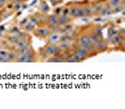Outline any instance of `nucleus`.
<instances>
[{"label": "nucleus", "mask_w": 125, "mask_h": 109, "mask_svg": "<svg viewBox=\"0 0 125 109\" xmlns=\"http://www.w3.org/2000/svg\"><path fill=\"white\" fill-rule=\"evenodd\" d=\"M78 46L79 47H83V48H88L89 51H91L94 48V45L90 42L88 36H83L80 37V39L78 40Z\"/></svg>", "instance_id": "f257e3e1"}, {"label": "nucleus", "mask_w": 125, "mask_h": 109, "mask_svg": "<svg viewBox=\"0 0 125 109\" xmlns=\"http://www.w3.org/2000/svg\"><path fill=\"white\" fill-rule=\"evenodd\" d=\"M88 52H89V50H88V48H83V47H79V48L75 50L73 56H74L75 59L77 60V62H81L82 60L86 59V57L88 56Z\"/></svg>", "instance_id": "f03ea898"}, {"label": "nucleus", "mask_w": 125, "mask_h": 109, "mask_svg": "<svg viewBox=\"0 0 125 109\" xmlns=\"http://www.w3.org/2000/svg\"><path fill=\"white\" fill-rule=\"evenodd\" d=\"M61 40V35L60 33L57 32H54L51 35H49V43L50 44H56Z\"/></svg>", "instance_id": "7ed1b4c3"}, {"label": "nucleus", "mask_w": 125, "mask_h": 109, "mask_svg": "<svg viewBox=\"0 0 125 109\" xmlns=\"http://www.w3.org/2000/svg\"><path fill=\"white\" fill-rule=\"evenodd\" d=\"M54 45H55V44H49V45H47V46L42 49L44 52V55H45L46 57H48V56H53V55H54Z\"/></svg>", "instance_id": "20e7f679"}, {"label": "nucleus", "mask_w": 125, "mask_h": 109, "mask_svg": "<svg viewBox=\"0 0 125 109\" xmlns=\"http://www.w3.org/2000/svg\"><path fill=\"white\" fill-rule=\"evenodd\" d=\"M94 48H96L98 50H100V51H103V50H105L107 48V45H106V43L101 38L100 40L96 43V45L94 46Z\"/></svg>", "instance_id": "39448f33"}, {"label": "nucleus", "mask_w": 125, "mask_h": 109, "mask_svg": "<svg viewBox=\"0 0 125 109\" xmlns=\"http://www.w3.org/2000/svg\"><path fill=\"white\" fill-rule=\"evenodd\" d=\"M79 9H80V7L77 6H73L70 8L69 11V15L73 18H77L78 17V12H79Z\"/></svg>", "instance_id": "423d86ee"}, {"label": "nucleus", "mask_w": 125, "mask_h": 109, "mask_svg": "<svg viewBox=\"0 0 125 109\" xmlns=\"http://www.w3.org/2000/svg\"><path fill=\"white\" fill-rule=\"evenodd\" d=\"M112 13H113L112 8L109 6V4L106 5L105 7H103V8H102V10L100 12V14L103 15V16H107V15H110Z\"/></svg>", "instance_id": "0eeeda50"}, {"label": "nucleus", "mask_w": 125, "mask_h": 109, "mask_svg": "<svg viewBox=\"0 0 125 109\" xmlns=\"http://www.w3.org/2000/svg\"><path fill=\"white\" fill-rule=\"evenodd\" d=\"M47 22H48V23L51 24V25H56L57 24V22H58V17H57V15L56 14H52L50 15L48 19H47Z\"/></svg>", "instance_id": "6e6552de"}, {"label": "nucleus", "mask_w": 125, "mask_h": 109, "mask_svg": "<svg viewBox=\"0 0 125 109\" xmlns=\"http://www.w3.org/2000/svg\"><path fill=\"white\" fill-rule=\"evenodd\" d=\"M83 12H84V16H90L92 14V8L90 5H85L81 8Z\"/></svg>", "instance_id": "1a4fd4ad"}, {"label": "nucleus", "mask_w": 125, "mask_h": 109, "mask_svg": "<svg viewBox=\"0 0 125 109\" xmlns=\"http://www.w3.org/2000/svg\"><path fill=\"white\" fill-rule=\"evenodd\" d=\"M36 33H37V35L39 36H46L49 34V31H48L47 28H45V27H40Z\"/></svg>", "instance_id": "9d476101"}, {"label": "nucleus", "mask_w": 125, "mask_h": 109, "mask_svg": "<svg viewBox=\"0 0 125 109\" xmlns=\"http://www.w3.org/2000/svg\"><path fill=\"white\" fill-rule=\"evenodd\" d=\"M103 5L102 4H94L93 6H91V8H92V14H99L103 8Z\"/></svg>", "instance_id": "9b49d317"}, {"label": "nucleus", "mask_w": 125, "mask_h": 109, "mask_svg": "<svg viewBox=\"0 0 125 109\" xmlns=\"http://www.w3.org/2000/svg\"><path fill=\"white\" fill-rule=\"evenodd\" d=\"M88 38H89L90 42L92 43L94 46H95V45H96V43L98 42V41H99V40L101 39L100 37H99L98 36H96V35H95L94 33H91V34H90V35L88 36Z\"/></svg>", "instance_id": "f8f14e48"}, {"label": "nucleus", "mask_w": 125, "mask_h": 109, "mask_svg": "<svg viewBox=\"0 0 125 109\" xmlns=\"http://www.w3.org/2000/svg\"><path fill=\"white\" fill-rule=\"evenodd\" d=\"M69 23V17L68 16H59L58 17V22H57V24H65Z\"/></svg>", "instance_id": "ddd939ff"}, {"label": "nucleus", "mask_w": 125, "mask_h": 109, "mask_svg": "<svg viewBox=\"0 0 125 109\" xmlns=\"http://www.w3.org/2000/svg\"><path fill=\"white\" fill-rule=\"evenodd\" d=\"M58 46H59V48H61L62 50H67V49L71 47V44L66 40V41H62V42L60 43Z\"/></svg>", "instance_id": "4468645a"}, {"label": "nucleus", "mask_w": 125, "mask_h": 109, "mask_svg": "<svg viewBox=\"0 0 125 109\" xmlns=\"http://www.w3.org/2000/svg\"><path fill=\"white\" fill-rule=\"evenodd\" d=\"M117 34H118V31L116 30L115 28H113V27L112 28H110L109 31H108V39L111 40V38H112L114 36H116Z\"/></svg>", "instance_id": "2eb2a0df"}, {"label": "nucleus", "mask_w": 125, "mask_h": 109, "mask_svg": "<svg viewBox=\"0 0 125 109\" xmlns=\"http://www.w3.org/2000/svg\"><path fill=\"white\" fill-rule=\"evenodd\" d=\"M120 2H121V0H110V1H109V6L111 7L112 8H116V7L119 6Z\"/></svg>", "instance_id": "dca6fc26"}, {"label": "nucleus", "mask_w": 125, "mask_h": 109, "mask_svg": "<svg viewBox=\"0 0 125 109\" xmlns=\"http://www.w3.org/2000/svg\"><path fill=\"white\" fill-rule=\"evenodd\" d=\"M20 39L19 38V36H9V40H10V43H12V44H16V43L18 42V40Z\"/></svg>", "instance_id": "f3484780"}, {"label": "nucleus", "mask_w": 125, "mask_h": 109, "mask_svg": "<svg viewBox=\"0 0 125 109\" xmlns=\"http://www.w3.org/2000/svg\"><path fill=\"white\" fill-rule=\"evenodd\" d=\"M73 24H71V23H65L64 24V27H63V29H62V31L63 32H69V31H71L72 29H73Z\"/></svg>", "instance_id": "a211bd4d"}, {"label": "nucleus", "mask_w": 125, "mask_h": 109, "mask_svg": "<svg viewBox=\"0 0 125 109\" xmlns=\"http://www.w3.org/2000/svg\"><path fill=\"white\" fill-rule=\"evenodd\" d=\"M26 28V30H28V31H31V30H33L34 29V23H28V24H26V26H25Z\"/></svg>", "instance_id": "6ab92c4d"}, {"label": "nucleus", "mask_w": 125, "mask_h": 109, "mask_svg": "<svg viewBox=\"0 0 125 109\" xmlns=\"http://www.w3.org/2000/svg\"><path fill=\"white\" fill-rule=\"evenodd\" d=\"M69 11H70L69 8H65V9H63L62 15L63 16H68V15H69Z\"/></svg>", "instance_id": "aec40b11"}, {"label": "nucleus", "mask_w": 125, "mask_h": 109, "mask_svg": "<svg viewBox=\"0 0 125 109\" xmlns=\"http://www.w3.org/2000/svg\"><path fill=\"white\" fill-rule=\"evenodd\" d=\"M7 55H8V52H7V51L3 50V49L0 50V56H7Z\"/></svg>", "instance_id": "412c9836"}, {"label": "nucleus", "mask_w": 125, "mask_h": 109, "mask_svg": "<svg viewBox=\"0 0 125 109\" xmlns=\"http://www.w3.org/2000/svg\"><path fill=\"white\" fill-rule=\"evenodd\" d=\"M42 8H43V11H47L49 9V7L47 6L46 4H43V6H42Z\"/></svg>", "instance_id": "4be33fe9"}, {"label": "nucleus", "mask_w": 125, "mask_h": 109, "mask_svg": "<svg viewBox=\"0 0 125 109\" xmlns=\"http://www.w3.org/2000/svg\"><path fill=\"white\" fill-rule=\"evenodd\" d=\"M119 35L121 36V37H124V29H123V28H122V29H120Z\"/></svg>", "instance_id": "5701e85b"}, {"label": "nucleus", "mask_w": 125, "mask_h": 109, "mask_svg": "<svg viewBox=\"0 0 125 109\" xmlns=\"http://www.w3.org/2000/svg\"><path fill=\"white\" fill-rule=\"evenodd\" d=\"M20 8H21V4H20V5H19V4H17V5H16V7H14V8H15L16 10H17V9H19Z\"/></svg>", "instance_id": "b1692460"}, {"label": "nucleus", "mask_w": 125, "mask_h": 109, "mask_svg": "<svg viewBox=\"0 0 125 109\" xmlns=\"http://www.w3.org/2000/svg\"><path fill=\"white\" fill-rule=\"evenodd\" d=\"M7 2V0H0V4L1 5H3V4H5Z\"/></svg>", "instance_id": "393cba45"}, {"label": "nucleus", "mask_w": 125, "mask_h": 109, "mask_svg": "<svg viewBox=\"0 0 125 109\" xmlns=\"http://www.w3.org/2000/svg\"><path fill=\"white\" fill-rule=\"evenodd\" d=\"M12 3H18L19 2V0H10Z\"/></svg>", "instance_id": "a878e982"}, {"label": "nucleus", "mask_w": 125, "mask_h": 109, "mask_svg": "<svg viewBox=\"0 0 125 109\" xmlns=\"http://www.w3.org/2000/svg\"><path fill=\"white\" fill-rule=\"evenodd\" d=\"M19 1H25V0H19Z\"/></svg>", "instance_id": "bb28decb"}, {"label": "nucleus", "mask_w": 125, "mask_h": 109, "mask_svg": "<svg viewBox=\"0 0 125 109\" xmlns=\"http://www.w3.org/2000/svg\"><path fill=\"white\" fill-rule=\"evenodd\" d=\"M0 19H1V13H0Z\"/></svg>", "instance_id": "cd10ccee"}]
</instances>
